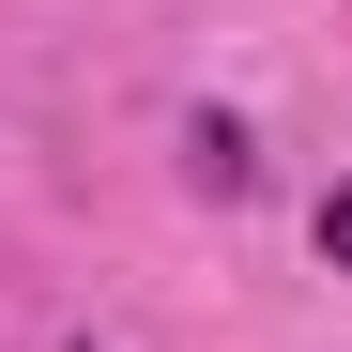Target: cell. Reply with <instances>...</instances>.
Segmentation results:
<instances>
[{"mask_svg": "<svg viewBox=\"0 0 352 352\" xmlns=\"http://www.w3.org/2000/svg\"><path fill=\"white\" fill-rule=\"evenodd\" d=\"M184 168H199L214 199H245V168H261V153H245V123H199V138H184Z\"/></svg>", "mask_w": 352, "mask_h": 352, "instance_id": "cell-1", "label": "cell"}, {"mask_svg": "<svg viewBox=\"0 0 352 352\" xmlns=\"http://www.w3.org/2000/svg\"><path fill=\"white\" fill-rule=\"evenodd\" d=\"M322 261H337V276H352V184H337V199H322Z\"/></svg>", "mask_w": 352, "mask_h": 352, "instance_id": "cell-2", "label": "cell"}]
</instances>
